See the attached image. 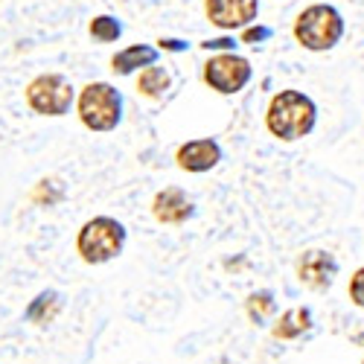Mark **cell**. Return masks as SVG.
I'll list each match as a JSON object with an SVG mask.
<instances>
[{
  "label": "cell",
  "instance_id": "8fae6325",
  "mask_svg": "<svg viewBox=\"0 0 364 364\" xmlns=\"http://www.w3.org/2000/svg\"><path fill=\"white\" fill-rule=\"evenodd\" d=\"M315 326L312 321V309L309 306H291L286 312H280L271 323V338L274 341H297Z\"/></svg>",
  "mask_w": 364,
  "mask_h": 364
},
{
  "label": "cell",
  "instance_id": "7a4b0ae2",
  "mask_svg": "<svg viewBox=\"0 0 364 364\" xmlns=\"http://www.w3.org/2000/svg\"><path fill=\"white\" fill-rule=\"evenodd\" d=\"M126 242L129 230L123 222L114 216H94L76 233V254L85 265H105L126 251Z\"/></svg>",
  "mask_w": 364,
  "mask_h": 364
},
{
  "label": "cell",
  "instance_id": "30bf717a",
  "mask_svg": "<svg viewBox=\"0 0 364 364\" xmlns=\"http://www.w3.org/2000/svg\"><path fill=\"white\" fill-rule=\"evenodd\" d=\"M219 161H222V146H219L213 137L187 140V143H181L178 151H175V164H178V169L193 172V175H201V172L216 169Z\"/></svg>",
  "mask_w": 364,
  "mask_h": 364
},
{
  "label": "cell",
  "instance_id": "277c9868",
  "mask_svg": "<svg viewBox=\"0 0 364 364\" xmlns=\"http://www.w3.org/2000/svg\"><path fill=\"white\" fill-rule=\"evenodd\" d=\"M76 111L90 132H114L123 119V94L111 82H90L79 90Z\"/></svg>",
  "mask_w": 364,
  "mask_h": 364
},
{
  "label": "cell",
  "instance_id": "3957f363",
  "mask_svg": "<svg viewBox=\"0 0 364 364\" xmlns=\"http://www.w3.org/2000/svg\"><path fill=\"white\" fill-rule=\"evenodd\" d=\"M294 38L303 50L326 53L344 38V18L336 6L329 4H312L294 21Z\"/></svg>",
  "mask_w": 364,
  "mask_h": 364
},
{
  "label": "cell",
  "instance_id": "e0dca14e",
  "mask_svg": "<svg viewBox=\"0 0 364 364\" xmlns=\"http://www.w3.org/2000/svg\"><path fill=\"white\" fill-rule=\"evenodd\" d=\"M347 297L353 306L364 309V265L353 271V277H350V286H347Z\"/></svg>",
  "mask_w": 364,
  "mask_h": 364
},
{
  "label": "cell",
  "instance_id": "6da1fadb",
  "mask_svg": "<svg viewBox=\"0 0 364 364\" xmlns=\"http://www.w3.org/2000/svg\"><path fill=\"white\" fill-rule=\"evenodd\" d=\"M315 123H318V105L303 90L286 87L271 97L268 111H265V126L277 140L294 143V140L309 137Z\"/></svg>",
  "mask_w": 364,
  "mask_h": 364
},
{
  "label": "cell",
  "instance_id": "9c48e42d",
  "mask_svg": "<svg viewBox=\"0 0 364 364\" xmlns=\"http://www.w3.org/2000/svg\"><path fill=\"white\" fill-rule=\"evenodd\" d=\"M151 216H155L158 225L178 228V225H187L196 216V204L181 187H164L151 198Z\"/></svg>",
  "mask_w": 364,
  "mask_h": 364
},
{
  "label": "cell",
  "instance_id": "44dd1931",
  "mask_svg": "<svg viewBox=\"0 0 364 364\" xmlns=\"http://www.w3.org/2000/svg\"><path fill=\"white\" fill-rule=\"evenodd\" d=\"M361 364H364V361H361Z\"/></svg>",
  "mask_w": 364,
  "mask_h": 364
},
{
  "label": "cell",
  "instance_id": "ac0fdd59",
  "mask_svg": "<svg viewBox=\"0 0 364 364\" xmlns=\"http://www.w3.org/2000/svg\"><path fill=\"white\" fill-rule=\"evenodd\" d=\"M268 38H271V26H259V23L254 26L251 23L248 29H242V44H254L257 47V44H262Z\"/></svg>",
  "mask_w": 364,
  "mask_h": 364
},
{
  "label": "cell",
  "instance_id": "9a60e30c",
  "mask_svg": "<svg viewBox=\"0 0 364 364\" xmlns=\"http://www.w3.org/2000/svg\"><path fill=\"white\" fill-rule=\"evenodd\" d=\"M169 85H172L169 70L161 65H151V68L140 70V76H137V94H143L149 100H158L169 90Z\"/></svg>",
  "mask_w": 364,
  "mask_h": 364
},
{
  "label": "cell",
  "instance_id": "ffe728a7",
  "mask_svg": "<svg viewBox=\"0 0 364 364\" xmlns=\"http://www.w3.org/2000/svg\"><path fill=\"white\" fill-rule=\"evenodd\" d=\"M190 44L187 41H178V38H161L158 41V50H169V53H184Z\"/></svg>",
  "mask_w": 364,
  "mask_h": 364
},
{
  "label": "cell",
  "instance_id": "2e32d148",
  "mask_svg": "<svg viewBox=\"0 0 364 364\" xmlns=\"http://www.w3.org/2000/svg\"><path fill=\"white\" fill-rule=\"evenodd\" d=\"M87 33L102 44H111V41H117L119 36H123V23H119L117 18H111V15H97L87 23Z\"/></svg>",
  "mask_w": 364,
  "mask_h": 364
},
{
  "label": "cell",
  "instance_id": "5b68a950",
  "mask_svg": "<svg viewBox=\"0 0 364 364\" xmlns=\"http://www.w3.org/2000/svg\"><path fill=\"white\" fill-rule=\"evenodd\" d=\"M26 105L41 117H65L76 100V87L62 73H38L23 90Z\"/></svg>",
  "mask_w": 364,
  "mask_h": 364
},
{
  "label": "cell",
  "instance_id": "52a82bcc",
  "mask_svg": "<svg viewBox=\"0 0 364 364\" xmlns=\"http://www.w3.org/2000/svg\"><path fill=\"white\" fill-rule=\"evenodd\" d=\"M294 271H297V280L306 289L326 291L338 277V259L332 257L329 251H323V248H309V251H303L297 257Z\"/></svg>",
  "mask_w": 364,
  "mask_h": 364
},
{
  "label": "cell",
  "instance_id": "8992f818",
  "mask_svg": "<svg viewBox=\"0 0 364 364\" xmlns=\"http://www.w3.org/2000/svg\"><path fill=\"white\" fill-rule=\"evenodd\" d=\"M204 82L210 85V90H216V94H239L242 87H245L254 76V68L245 55H236V53H216L210 55L204 62V70H201Z\"/></svg>",
  "mask_w": 364,
  "mask_h": 364
},
{
  "label": "cell",
  "instance_id": "d6986e66",
  "mask_svg": "<svg viewBox=\"0 0 364 364\" xmlns=\"http://www.w3.org/2000/svg\"><path fill=\"white\" fill-rule=\"evenodd\" d=\"M201 47H204L207 53H210V50H219V53H233V50H236V41H233V38H213V41H204Z\"/></svg>",
  "mask_w": 364,
  "mask_h": 364
},
{
  "label": "cell",
  "instance_id": "5bb4252c",
  "mask_svg": "<svg viewBox=\"0 0 364 364\" xmlns=\"http://www.w3.org/2000/svg\"><path fill=\"white\" fill-rule=\"evenodd\" d=\"M245 315L257 326H265L268 321L274 323V315H277V297H274V291H271V289L251 291L245 297Z\"/></svg>",
  "mask_w": 364,
  "mask_h": 364
},
{
  "label": "cell",
  "instance_id": "7c38bea8",
  "mask_svg": "<svg viewBox=\"0 0 364 364\" xmlns=\"http://www.w3.org/2000/svg\"><path fill=\"white\" fill-rule=\"evenodd\" d=\"M62 309H65V297L55 289H44L26 303L23 321L33 323V326H50V323H55L58 315H62Z\"/></svg>",
  "mask_w": 364,
  "mask_h": 364
},
{
  "label": "cell",
  "instance_id": "ba28073f",
  "mask_svg": "<svg viewBox=\"0 0 364 364\" xmlns=\"http://www.w3.org/2000/svg\"><path fill=\"white\" fill-rule=\"evenodd\" d=\"M204 15L225 33L248 29L259 15V0H204Z\"/></svg>",
  "mask_w": 364,
  "mask_h": 364
},
{
  "label": "cell",
  "instance_id": "4fadbf2b",
  "mask_svg": "<svg viewBox=\"0 0 364 364\" xmlns=\"http://www.w3.org/2000/svg\"><path fill=\"white\" fill-rule=\"evenodd\" d=\"M158 55L161 50L158 47H151V44H132L126 50H119L114 58H111V70L117 76H132L134 70H146L151 65H158Z\"/></svg>",
  "mask_w": 364,
  "mask_h": 364
}]
</instances>
